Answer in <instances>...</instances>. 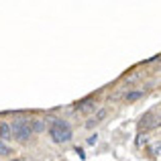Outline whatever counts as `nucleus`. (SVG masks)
Segmentation results:
<instances>
[{"instance_id":"obj_1","label":"nucleus","mask_w":161,"mask_h":161,"mask_svg":"<svg viewBox=\"0 0 161 161\" xmlns=\"http://www.w3.org/2000/svg\"><path fill=\"white\" fill-rule=\"evenodd\" d=\"M49 125V135H51V139L55 143H67L71 139V126L67 125L65 120H61V118H45Z\"/></svg>"},{"instance_id":"obj_2","label":"nucleus","mask_w":161,"mask_h":161,"mask_svg":"<svg viewBox=\"0 0 161 161\" xmlns=\"http://www.w3.org/2000/svg\"><path fill=\"white\" fill-rule=\"evenodd\" d=\"M10 130H12V137L19 139V141H29L33 137V125L29 118H14L10 125Z\"/></svg>"},{"instance_id":"obj_3","label":"nucleus","mask_w":161,"mask_h":161,"mask_svg":"<svg viewBox=\"0 0 161 161\" xmlns=\"http://www.w3.org/2000/svg\"><path fill=\"white\" fill-rule=\"evenodd\" d=\"M157 126H161V110L157 108L147 110L141 116V120H139V133H147V130L157 129Z\"/></svg>"},{"instance_id":"obj_4","label":"nucleus","mask_w":161,"mask_h":161,"mask_svg":"<svg viewBox=\"0 0 161 161\" xmlns=\"http://www.w3.org/2000/svg\"><path fill=\"white\" fill-rule=\"evenodd\" d=\"M104 118H106V108H98L94 116H90V118L86 120V129H94V126H96V125H100Z\"/></svg>"},{"instance_id":"obj_5","label":"nucleus","mask_w":161,"mask_h":161,"mask_svg":"<svg viewBox=\"0 0 161 161\" xmlns=\"http://www.w3.org/2000/svg\"><path fill=\"white\" fill-rule=\"evenodd\" d=\"M12 139V130H10V125H6V122H0V141H10Z\"/></svg>"},{"instance_id":"obj_6","label":"nucleus","mask_w":161,"mask_h":161,"mask_svg":"<svg viewBox=\"0 0 161 161\" xmlns=\"http://www.w3.org/2000/svg\"><path fill=\"white\" fill-rule=\"evenodd\" d=\"M31 125H33V133H43L47 129V120L45 118H33Z\"/></svg>"},{"instance_id":"obj_7","label":"nucleus","mask_w":161,"mask_h":161,"mask_svg":"<svg viewBox=\"0 0 161 161\" xmlns=\"http://www.w3.org/2000/svg\"><path fill=\"white\" fill-rule=\"evenodd\" d=\"M94 104L96 102H92L90 98H86V100H82V102L75 104V108H78L80 112H90V110H94Z\"/></svg>"},{"instance_id":"obj_8","label":"nucleus","mask_w":161,"mask_h":161,"mask_svg":"<svg viewBox=\"0 0 161 161\" xmlns=\"http://www.w3.org/2000/svg\"><path fill=\"white\" fill-rule=\"evenodd\" d=\"M147 151H149L151 157H159V155H161V143H151Z\"/></svg>"},{"instance_id":"obj_9","label":"nucleus","mask_w":161,"mask_h":161,"mask_svg":"<svg viewBox=\"0 0 161 161\" xmlns=\"http://www.w3.org/2000/svg\"><path fill=\"white\" fill-rule=\"evenodd\" d=\"M143 94H145L143 90H137V92H129V94H125V98H126V102H133V100H139Z\"/></svg>"},{"instance_id":"obj_10","label":"nucleus","mask_w":161,"mask_h":161,"mask_svg":"<svg viewBox=\"0 0 161 161\" xmlns=\"http://www.w3.org/2000/svg\"><path fill=\"white\" fill-rule=\"evenodd\" d=\"M135 143H137V147H145L147 143H149V137H147V133H139V135H137V141H135Z\"/></svg>"},{"instance_id":"obj_11","label":"nucleus","mask_w":161,"mask_h":161,"mask_svg":"<svg viewBox=\"0 0 161 161\" xmlns=\"http://www.w3.org/2000/svg\"><path fill=\"white\" fill-rule=\"evenodd\" d=\"M10 153H12L10 147H8L4 141H0V155H2V157H6V155H10Z\"/></svg>"},{"instance_id":"obj_12","label":"nucleus","mask_w":161,"mask_h":161,"mask_svg":"<svg viewBox=\"0 0 161 161\" xmlns=\"http://www.w3.org/2000/svg\"><path fill=\"white\" fill-rule=\"evenodd\" d=\"M96 141H98V135H92V137L88 139V143H90V145H96Z\"/></svg>"}]
</instances>
